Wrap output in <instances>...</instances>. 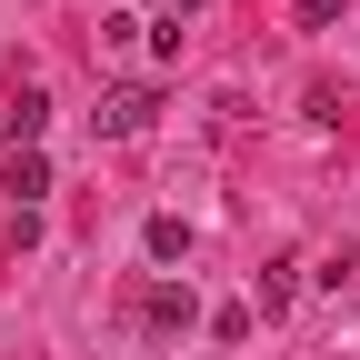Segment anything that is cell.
I'll return each instance as SVG.
<instances>
[{"label": "cell", "instance_id": "4", "mask_svg": "<svg viewBox=\"0 0 360 360\" xmlns=\"http://www.w3.org/2000/svg\"><path fill=\"white\" fill-rule=\"evenodd\" d=\"M141 240H150V260H191V220H170V210H160Z\"/></svg>", "mask_w": 360, "mask_h": 360}, {"label": "cell", "instance_id": "1", "mask_svg": "<svg viewBox=\"0 0 360 360\" xmlns=\"http://www.w3.org/2000/svg\"><path fill=\"white\" fill-rule=\"evenodd\" d=\"M150 120H160V90H150V80H130V90H110V101L90 110V130H101V141H141Z\"/></svg>", "mask_w": 360, "mask_h": 360}, {"label": "cell", "instance_id": "2", "mask_svg": "<svg viewBox=\"0 0 360 360\" xmlns=\"http://www.w3.org/2000/svg\"><path fill=\"white\" fill-rule=\"evenodd\" d=\"M141 321H150V330H191V321H200V300L180 290V281H160V290L141 300Z\"/></svg>", "mask_w": 360, "mask_h": 360}, {"label": "cell", "instance_id": "5", "mask_svg": "<svg viewBox=\"0 0 360 360\" xmlns=\"http://www.w3.org/2000/svg\"><path fill=\"white\" fill-rule=\"evenodd\" d=\"M210 340H250V300H220L210 310Z\"/></svg>", "mask_w": 360, "mask_h": 360}, {"label": "cell", "instance_id": "6", "mask_svg": "<svg viewBox=\"0 0 360 360\" xmlns=\"http://www.w3.org/2000/svg\"><path fill=\"white\" fill-rule=\"evenodd\" d=\"M300 20H310V30H330V20H340V0H300Z\"/></svg>", "mask_w": 360, "mask_h": 360}, {"label": "cell", "instance_id": "3", "mask_svg": "<svg viewBox=\"0 0 360 360\" xmlns=\"http://www.w3.org/2000/svg\"><path fill=\"white\" fill-rule=\"evenodd\" d=\"M0 191H11V200H40V191H51V160H40V150H11V160H0Z\"/></svg>", "mask_w": 360, "mask_h": 360}]
</instances>
